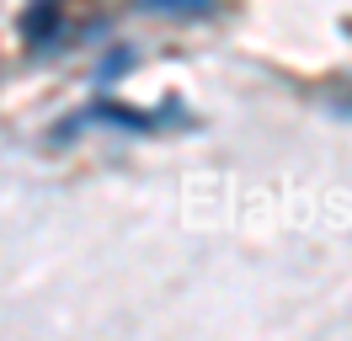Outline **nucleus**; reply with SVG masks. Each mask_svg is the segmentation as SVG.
Listing matches in <instances>:
<instances>
[{
  "instance_id": "f257e3e1",
  "label": "nucleus",
  "mask_w": 352,
  "mask_h": 341,
  "mask_svg": "<svg viewBox=\"0 0 352 341\" xmlns=\"http://www.w3.org/2000/svg\"><path fill=\"white\" fill-rule=\"evenodd\" d=\"M139 6H144V11H187V16H198L214 0H139Z\"/></svg>"
},
{
  "instance_id": "7ed1b4c3",
  "label": "nucleus",
  "mask_w": 352,
  "mask_h": 341,
  "mask_svg": "<svg viewBox=\"0 0 352 341\" xmlns=\"http://www.w3.org/2000/svg\"><path fill=\"white\" fill-rule=\"evenodd\" d=\"M27 32L38 38V32H54V6H38L32 16H27Z\"/></svg>"
},
{
  "instance_id": "f03ea898",
  "label": "nucleus",
  "mask_w": 352,
  "mask_h": 341,
  "mask_svg": "<svg viewBox=\"0 0 352 341\" xmlns=\"http://www.w3.org/2000/svg\"><path fill=\"white\" fill-rule=\"evenodd\" d=\"M102 118H118V123H123V128H150V118H144V112H129V107H102Z\"/></svg>"
}]
</instances>
